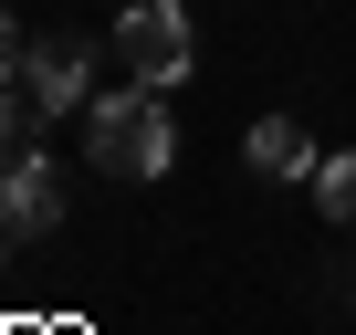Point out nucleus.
<instances>
[{
  "label": "nucleus",
  "mask_w": 356,
  "mask_h": 335,
  "mask_svg": "<svg viewBox=\"0 0 356 335\" xmlns=\"http://www.w3.org/2000/svg\"><path fill=\"white\" fill-rule=\"evenodd\" d=\"M0 168H11V115H0Z\"/></svg>",
  "instance_id": "6e6552de"
},
{
  "label": "nucleus",
  "mask_w": 356,
  "mask_h": 335,
  "mask_svg": "<svg viewBox=\"0 0 356 335\" xmlns=\"http://www.w3.org/2000/svg\"><path fill=\"white\" fill-rule=\"evenodd\" d=\"M22 84H32V105H42V115L84 105V95H95V42H84V32H53L42 53H22Z\"/></svg>",
  "instance_id": "7ed1b4c3"
},
{
  "label": "nucleus",
  "mask_w": 356,
  "mask_h": 335,
  "mask_svg": "<svg viewBox=\"0 0 356 335\" xmlns=\"http://www.w3.org/2000/svg\"><path fill=\"white\" fill-rule=\"evenodd\" d=\"M115 53H126V84H178L200 63V32H189V11H178V0H126L115 11Z\"/></svg>",
  "instance_id": "f03ea898"
},
{
  "label": "nucleus",
  "mask_w": 356,
  "mask_h": 335,
  "mask_svg": "<svg viewBox=\"0 0 356 335\" xmlns=\"http://www.w3.org/2000/svg\"><path fill=\"white\" fill-rule=\"evenodd\" d=\"M252 168H262V179H314V136H304V115H262V126H252Z\"/></svg>",
  "instance_id": "39448f33"
},
{
  "label": "nucleus",
  "mask_w": 356,
  "mask_h": 335,
  "mask_svg": "<svg viewBox=\"0 0 356 335\" xmlns=\"http://www.w3.org/2000/svg\"><path fill=\"white\" fill-rule=\"evenodd\" d=\"M314 210H325V220H356V147L314 157Z\"/></svg>",
  "instance_id": "423d86ee"
},
{
  "label": "nucleus",
  "mask_w": 356,
  "mask_h": 335,
  "mask_svg": "<svg viewBox=\"0 0 356 335\" xmlns=\"http://www.w3.org/2000/svg\"><path fill=\"white\" fill-rule=\"evenodd\" d=\"M0 252H11V220H0Z\"/></svg>",
  "instance_id": "1a4fd4ad"
},
{
  "label": "nucleus",
  "mask_w": 356,
  "mask_h": 335,
  "mask_svg": "<svg viewBox=\"0 0 356 335\" xmlns=\"http://www.w3.org/2000/svg\"><path fill=\"white\" fill-rule=\"evenodd\" d=\"M22 63V32H11V11H0V74H11Z\"/></svg>",
  "instance_id": "0eeeda50"
},
{
  "label": "nucleus",
  "mask_w": 356,
  "mask_h": 335,
  "mask_svg": "<svg viewBox=\"0 0 356 335\" xmlns=\"http://www.w3.org/2000/svg\"><path fill=\"white\" fill-rule=\"evenodd\" d=\"M0 220H11V231H53V220H63L53 157H11V168H0Z\"/></svg>",
  "instance_id": "20e7f679"
},
{
  "label": "nucleus",
  "mask_w": 356,
  "mask_h": 335,
  "mask_svg": "<svg viewBox=\"0 0 356 335\" xmlns=\"http://www.w3.org/2000/svg\"><path fill=\"white\" fill-rule=\"evenodd\" d=\"M84 157L105 168V179H168V157H178V126H168L157 84L95 95V115H84Z\"/></svg>",
  "instance_id": "f257e3e1"
}]
</instances>
